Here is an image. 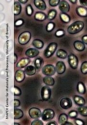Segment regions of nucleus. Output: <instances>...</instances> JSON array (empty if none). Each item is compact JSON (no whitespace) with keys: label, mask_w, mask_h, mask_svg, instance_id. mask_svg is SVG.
Returning a JSON list of instances; mask_svg holds the SVG:
<instances>
[{"label":"nucleus","mask_w":87,"mask_h":125,"mask_svg":"<svg viewBox=\"0 0 87 125\" xmlns=\"http://www.w3.org/2000/svg\"><path fill=\"white\" fill-rule=\"evenodd\" d=\"M84 26L82 21H76L72 23L67 28V32L70 34H76L81 31Z\"/></svg>","instance_id":"obj_1"},{"label":"nucleus","mask_w":87,"mask_h":125,"mask_svg":"<svg viewBox=\"0 0 87 125\" xmlns=\"http://www.w3.org/2000/svg\"><path fill=\"white\" fill-rule=\"evenodd\" d=\"M57 47V44L55 42L50 43L46 47L44 52V55L46 58H49L54 53Z\"/></svg>","instance_id":"obj_2"},{"label":"nucleus","mask_w":87,"mask_h":125,"mask_svg":"<svg viewBox=\"0 0 87 125\" xmlns=\"http://www.w3.org/2000/svg\"><path fill=\"white\" fill-rule=\"evenodd\" d=\"M31 38V34L29 31H23L19 36L18 42L20 44L24 45L29 42Z\"/></svg>","instance_id":"obj_3"},{"label":"nucleus","mask_w":87,"mask_h":125,"mask_svg":"<svg viewBox=\"0 0 87 125\" xmlns=\"http://www.w3.org/2000/svg\"><path fill=\"white\" fill-rule=\"evenodd\" d=\"M51 95V90L50 87L48 86H44L41 90V96L42 100L44 101L48 100Z\"/></svg>","instance_id":"obj_4"},{"label":"nucleus","mask_w":87,"mask_h":125,"mask_svg":"<svg viewBox=\"0 0 87 125\" xmlns=\"http://www.w3.org/2000/svg\"><path fill=\"white\" fill-rule=\"evenodd\" d=\"M54 116V111L51 109H46L42 113L41 117L44 121H48L52 119Z\"/></svg>","instance_id":"obj_5"},{"label":"nucleus","mask_w":87,"mask_h":125,"mask_svg":"<svg viewBox=\"0 0 87 125\" xmlns=\"http://www.w3.org/2000/svg\"><path fill=\"white\" fill-rule=\"evenodd\" d=\"M42 72L44 74L47 76H51L54 75L56 72L55 68L52 64H47L44 66Z\"/></svg>","instance_id":"obj_6"},{"label":"nucleus","mask_w":87,"mask_h":125,"mask_svg":"<svg viewBox=\"0 0 87 125\" xmlns=\"http://www.w3.org/2000/svg\"><path fill=\"white\" fill-rule=\"evenodd\" d=\"M68 61L70 67L74 69L77 68L78 63V61L77 57L75 54L71 53L69 55H68Z\"/></svg>","instance_id":"obj_7"},{"label":"nucleus","mask_w":87,"mask_h":125,"mask_svg":"<svg viewBox=\"0 0 87 125\" xmlns=\"http://www.w3.org/2000/svg\"><path fill=\"white\" fill-rule=\"evenodd\" d=\"M29 115L33 119H38L41 116L42 113L41 110L36 107H32L29 110Z\"/></svg>","instance_id":"obj_8"},{"label":"nucleus","mask_w":87,"mask_h":125,"mask_svg":"<svg viewBox=\"0 0 87 125\" xmlns=\"http://www.w3.org/2000/svg\"><path fill=\"white\" fill-rule=\"evenodd\" d=\"M60 106L64 109H67L72 106V102L69 98L64 97L61 99L60 101Z\"/></svg>","instance_id":"obj_9"},{"label":"nucleus","mask_w":87,"mask_h":125,"mask_svg":"<svg viewBox=\"0 0 87 125\" xmlns=\"http://www.w3.org/2000/svg\"><path fill=\"white\" fill-rule=\"evenodd\" d=\"M58 8L63 13H67L69 11L70 7L68 3L65 0H61L58 4Z\"/></svg>","instance_id":"obj_10"},{"label":"nucleus","mask_w":87,"mask_h":125,"mask_svg":"<svg viewBox=\"0 0 87 125\" xmlns=\"http://www.w3.org/2000/svg\"><path fill=\"white\" fill-rule=\"evenodd\" d=\"M55 68L56 72L59 74H62L65 72V63L62 61H58L57 62Z\"/></svg>","instance_id":"obj_11"},{"label":"nucleus","mask_w":87,"mask_h":125,"mask_svg":"<svg viewBox=\"0 0 87 125\" xmlns=\"http://www.w3.org/2000/svg\"><path fill=\"white\" fill-rule=\"evenodd\" d=\"M25 73L22 70H18L16 71L15 73V80L19 83L22 82L25 78Z\"/></svg>","instance_id":"obj_12"},{"label":"nucleus","mask_w":87,"mask_h":125,"mask_svg":"<svg viewBox=\"0 0 87 125\" xmlns=\"http://www.w3.org/2000/svg\"><path fill=\"white\" fill-rule=\"evenodd\" d=\"M39 51L35 48H31L27 49L25 52V55L29 58H33L39 54Z\"/></svg>","instance_id":"obj_13"},{"label":"nucleus","mask_w":87,"mask_h":125,"mask_svg":"<svg viewBox=\"0 0 87 125\" xmlns=\"http://www.w3.org/2000/svg\"><path fill=\"white\" fill-rule=\"evenodd\" d=\"M34 4L35 7L40 10H44L46 9L45 2L43 0H34Z\"/></svg>","instance_id":"obj_14"},{"label":"nucleus","mask_w":87,"mask_h":125,"mask_svg":"<svg viewBox=\"0 0 87 125\" xmlns=\"http://www.w3.org/2000/svg\"><path fill=\"white\" fill-rule=\"evenodd\" d=\"M77 14L80 17H86L87 16V8L84 6H79L76 8Z\"/></svg>","instance_id":"obj_15"},{"label":"nucleus","mask_w":87,"mask_h":125,"mask_svg":"<svg viewBox=\"0 0 87 125\" xmlns=\"http://www.w3.org/2000/svg\"><path fill=\"white\" fill-rule=\"evenodd\" d=\"M30 62V59L28 58H22L17 64V67L20 68H22L27 66Z\"/></svg>","instance_id":"obj_16"},{"label":"nucleus","mask_w":87,"mask_h":125,"mask_svg":"<svg viewBox=\"0 0 87 125\" xmlns=\"http://www.w3.org/2000/svg\"><path fill=\"white\" fill-rule=\"evenodd\" d=\"M36 68L33 66V65H28L24 69V73L25 74H26L27 75L29 76H31L34 75L35 73H36Z\"/></svg>","instance_id":"obj_17"},{"label":"nucleus","mask_w":87,"mask_h":125,"mask_svg":"<svg viewBox=\"0 0 87 125\" xmlns=\"http://www.w3.org/2000/svg\"><path fill=\"white\" fill-rule=\"evenodd\" d=\"M74 46L77 51L79 52L83 51L85 48L84 43L80 41H76L74 42Z\"/></svg>","instance_id":"obj_18"},{"label":"nucleus","mask_w":87,"mask_h":125,"mask_svg":"<svg viewBox=\"0 0 87 125\" xmlns=\"http://www.w3.org/2000/svg\"><path fill=\"white\" fill-rule=\"evenodd\" d=\"M44 83L48 86H52L54 84V79L51 76H45L43 78Z\"/></svg>","instance_id":"obj_19"},{"label":"nucleus","mask_w":87,"mask_h":125,"mask_svg":"<svg viewBox=\"0 0 87 125\" xmlns=\"http://www.w3.org/2000/svg\"><path fill=\"white\" fill-rule=\"evenodd\" d=\"M73 99L75 103L78 105L81 106L85 104V100L82 97L78 95H75Z\"/></svg>","instance_id":"obj_20"},{"label":"nucleus","mask_w":87,"mask_h":125,"mask_svg":"<svg viewBox=\"0 0 87 125\" xmlns=\"http://www.w3.org/2000/svg\"><path fill=\"white\" fill-rule=\"evenodd\" d=\"M77 92L80 94H84L86 92V87L84 83L82 82H79L76 87Z\"/></svg>","instance_id":"obj_21"},{"label":"nucleus","mask_w":87,"mask_h":125,"mask_svg":"<svg viewBox=\"0 0 87 125\" xmlns=\"http://www.w3.org/2000/svg\"><path fill=\"white\" fill-rule=\"evenodd\" d=\"M22 10V6L18 1H16L14 4V14L15 15H18L20 14Z\"/></svg>","instance_id":"obj_22"},{"label":"nucleus","mask_w":87,"mask_h":125,"mask_svg":"<svg viewBox=\"0 0 87 125\" xmlns=\"http://www.w3.org/2000/svg\"><path fill=\"white\" fill-rule=\"evenodd\" d=\"M46 18V16L45 14L42 12H37L34 15V19L37 21H44Z\"/></svg>","instance_id":"obj_23"},{"label":"nucleus","mask_w":87,"mask_h":125,"mask_svg":"<svg viewBox=\"0 0 87 125\" xmlns=\"http://www.w3.org/2000/svg\"><path fill=\"white\" fill-rule=\"evenodd\" d=\"M67 115L64 113L60 114L58 118V122L60 125H65V123L67 121Z\"/></svg>","instance_id":"obj_24"},{"label":"nucleus","mask_w":87,"mask_h":125,"mask_svg":"<svg viewBox=\"0 0 87 125\" xmlns=\"http://www.w3.org/2000/svg\"><path fill=\"white\" fill-rule=\"evenodd\" d=\"M32 43L33 45L37 49H42L44 45L43 42L39 39H35L33 40Z\"/></svg>","instance_id":"obj_25"},{"label":"nucleus","mask_w":87,"mask_h":125,"mask_svg":"<svg viewBox=\"0 0 87 125\" xmlns=\"http://www.w3.org/2000/svg\"><path fill=\"white\" fill-rule=\"evenodd\" d=\"M34 67L36 69H39L43 64V60L41 57H37L34 60Z\"/></svg>","instance_id":"obj_26"},{"label":"nucleus","mask_w":87,"mask_h":125,"mask_svg":"<svg viewBox=\"0 0 87 125\" xmlns=\"http://www.w3.org/2000/svg\"><path fill=\"white\" fill-rule=\"evenodd\" d=\"M23 115V113L21 109L15 108L14 111V118L15 119H20Z\"/></svg>","instance_id":"obj_27"},{"label":"nucleus","mask_w":87,"mask_h":125,"mask_svg":"<svg viewBox=\"0 0 87 125\" xmlns=\"http://www.w3.org/2000/svg\"><path fill=\"white\" fill-rule=\"evenodd\" d=\"M56 54L58 57L61 59H65L67 55V52L63 49H59L58 50H57Z\"/></svg>","instance_id":"obj_28"},{"label":"nucleus","mask_w":87,"mask_h":125,"mask_svg":"<svg viewBox=\"0 0 87 125\" xmlns=\"http://www.w3.org/2000/svg\"><path fill=\"white\" fill-rule=\"evenodd\" d=\"M78 111L79 114L83 116H87V107L81 105L78 108Z\"/></svg>","instance_id":"obj_29"},{"label":"nucleus","mask_w":87,"mask_h":125,"mask_svg":"<svg viewBox=\"0 0 87 125\" xmlns=\"http://www.w3.org/2000/svg\"><path fill=\"white\" fill-rule=\"evenodd\" d=\"M56 15V11L55 10H49L48 15H47V18L49 20H52L54 19Z\"/></svg>","instance_id":"obj_30"},{"label":"nucleus","mask_w":87,"mask_h":125,"mask_svg":"<svg viewBox=\"0 0 87 125\" xmlns=\"http://www.w3.org/2000/svg\"><path fill=\"white\" fill-rule=\"evenodd\" d=\"M60 18L62 21L65 23L69 22L70 20L69 16L65 13H62L60 14Z\"/></svg>","instance_id":"obj_31"},{"label":"nucleus","mask_w":87,"mask_h":125,"mask_svg":"<svg viewBox=\"0 0 87 125\" xmlns=\"http://www.w3.org/2000/svg\"><path fill=\"white\" fill-rule=\"evenodd\" d=\"M55 24L53 22H50L48 23L46 27V30L48 32H51L54 29Z\"/></svg>","instance_id":"obj_32"},{"label":"nucleus","mask_w":87,"mask_h":125,"mask_svg":"<svg viewBox=\"0 0 87 125\" xmlns=\"http://www.w3.org/2000/svg\"><path fill=\"white\" fill-rule=\"evenodd\" d=\"M80 70L81 73L84 74L87 73V61H85L81 65Z\"/></svg>","instance_id":"obj_33"},{"label":"nucleus","mask_w":87,"mask_h":125,"mask_svg":"<svg viewBox=\"0 0 87 125\" xmlns=\"http://www.w3.org/2000/svg\"><path fill=\"white\" fill-rule=\"evenodd\" d=\"M26 13L28 16H31L33 14V10L31 5L29 4L26 6Z\"/></svg>","instance_id":"obj_34"},{"label":"nucleus","mask_w":87,"mask_h":125,"mask_svg":"<svg viewBox=\"0 0 87 125\" xmlns=\"http://www.w3.org/2000/svg\"><path fill=\"white\" fill-rule=\"evenodd\" d=\"M60 1L59 0H49V3L51 6L54 7L58 5Z\"/></svg>","instance_id":"obj_35"},{"label":"nucleus","mask_w":87,"mask_h":125,"mask_svg":"<svg viewBox=\"0 0 87 125\" xmlns=\"http://www.w3.org/2000/svg\"><path fill=\"white\" fill-rule=\"evenodd\" d=\"M22 92L21 89L16 86H14V94L15 95H20L21 94Z\"/></svg>","instance_id":"obj_36"},{"label":"nucleus","mask_w":87,"mask_h":125,"mask_svg":"<svg viewBox=\"0 0 87 125\" xmlns=\"http://www.w3.org/2000/svg\"><path fill=\"white\" fill-rule=\"evenodd\" d=\"M31 125H43V122L39 119H36L32 122Z\"/></svg>","instance_id":"obj_37"},{"label":"nucleus","mask_w":87,"mask_h":125,"mask_svg":"<svg viewBox=\"0 0 87 125\" xmlns=\"http://www.w3.org/2000/svg\"><path fill=\"white\" fill-rule=\"evenodd\" d=\"M64 34H65V32L64 31L61 30L57 31L55 32V33L56 36H57V37H61L63 35H64Z\"/></svg>","instance_id":"obj_38"},{"label":"nucleus","mask_w":87,"mask_h":125,"mask_svg":"<svg viewBox=\"0 0 87 125\" xmlns=\"http://www.w3.org/2000/svg\"><path fill=\"white\" fill-rule=\"evenodd\" d=\"M23 23V20L22 19H19L15 21V25L16 26H21Z\"/></svg>","instance_id":"obj_39"},{"label":"nucleus","mask_w":87,"mask_h":125,"mask_svg":"<svg viewBox=\"0 0 87 125\" xmlns=\"http://www.w3.org/2000/svg\"><path fill=\"white\" fill-rule=\"evenodd\" d=\"M68 115L70 117L74 118V117H75L77 115V112L75 111H72L69 113Z\"/></svg>","instance_id":"obj_40"},{"label":"nucleus","mask_w":87,"mask_h":125,"mask_svg":"<svg viewBox=\"0 0 87 125\" xmlns=\"http://www.w3.org/2000/svg\"><path fill=\"white\" fill-rule=\"evenodd\" d=\"M20 105V102L19 100L14 99V107H17Z\"/></svg>","instance_id":"obj_41"},{"label":"nucleus","mask_w":87,"mask_h":125,"mask_svg":"<svg viewBox=\"0 0 87 125\" xmlns=\"http://www.w3.org/2000/svg\"><path fill=\"white\" fill-rule=\"evenodd\" d=\"M80 4L82 6H87V0H79Z\"/></svg>","instance_id":"obj_42"},{"label":"nucleus","mask_w":87,"mask_h":125,"mask_svg":"<svg viewBox=\"0 0 87 125\" xmlns=\"http://www.w3.org/2000/svg\"><path fill=\"white\" fill-rule=\"evenodd\" d=\"M75 122L77 125H83L84 124V123L83 121H82L81 119H76L75 121Z\"/></svg>","instance_id":"obj_43"},{"label":"nucleus","mask_w":87,"mask_h":125,"mask_svg":"<svg viewBox=\"0 0 87 125\" xmlns=\"http://www.w3.org/2000/svg\"><path fill=\"white\" fill-rule=\"evenodd\" d=\"M82 41L84 43L87 44V35H85L82 37Z\"/></svg>","instance_id":"obj_44"},{"label":"nucleus","mask_w":87,"mask_h":125,"mask_svg":"<svg viewBox=\"0 0 87 125\" xmlns=\"http://www.w3.org/2000/svg\"><path fill=\"white\" fill-rule=\"evenodd\" d=\"M17 59H18V57H17V56L16 54L14 53V63L17 62Z\"/></svg>","instance_id":"obj_45"},{"label":"nucleus","mask_w":87,"mask_h":125,"mask_svg":"<svg viewBox=\"0 0 87 125\" xmlns=\"http://www.w3.org/2000/svg\"><path fill=\"white\" fill-rule=\"evenodd\" d=\"M56 125V123L55 122H49V123H48V124H47V125Z\"/></svg>","instance_id":"obj_46"},{"label":"nucleus","mask_w":87,"mask_h":125,"mask_svg":"<svg viewBox=\"0 0 87 125\" xmlns=\"http://www.w3.org/2000/svg\"><path fill=\"white\" fill-rule=\"evenodd\" d=\"M19 1H20L22 3H25L28 1V0H19Z\"/></svg>","instance_id":"obj_47"},{"label":"nucleus","mask_w":87,"mask_h":125,"mask_svg":"<svg viewBox=\"0 0 87 125\" xmlns=\"http://www.w3.org/2000/svg\"><path fill=\"white\" fill-rule=\"evenodd\" d=\"M71 2L73 3H76V0H69Z\"/></svg>","instance_id":"obj_48"},{"label":"nucleus","mask_w":87,"mask_h":125,"mask_svg":"<svg viewBox=\"0 0 87 125\" xmlns=\"http://www.w3.org/2000/svg\"><path fill=\"white\" fill-rule=\"evenodd\" d=\"M73 125L71 123H70V122H66V123H65V125Z\"/></svg>","instance_id":"obj_49"},{"label":"nucleus","mask_w":87,"mask_h":125,"mask_svg":"<svg viewBox=\"0 0 87 125\" xmlns=\"http://www.w3.org/2000/svg\"><path fill=\"white\" fill-rule=\"evenodd\" d=\"M14 125H20L19 123H14Z\"/></svg>","instance_id":"obj_50"}]
</instances>
